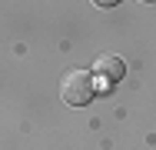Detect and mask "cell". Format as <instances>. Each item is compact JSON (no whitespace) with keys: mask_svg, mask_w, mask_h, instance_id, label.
<instances>
[{"mask_svg":"<svg viewBox=\"0 0 156 150\" xmlns=\"http://www.w3.org/2000/svg\"><path fill=\"white\" fill-rule=\"evenodd\" d=\"M60 97L70 107H87V103L93 100V77H90L87 70H80V67L66 70L63 80H60Z\"/></svg>","mask_w":156,"mask_h":150,"instance_id":"6da1fadb","label":"cell"},{"mask_svg":"<svg viewBox=\"0 0 156 150\" xmlns=\"http://www.w3.org/2000/svg\"><path fill=\"white\" fill-rule=\"evenodd\" d=\"M143 3H153V0H143Z\"/></svg>","mask_w":156,"mask_h":150,"instance_id":"277c9868","label":"cell"},{"mask_svg":"<svg viewBox=\"0 0 156 150\" xmlns=\"http://www.w3.org/2000/svg\"><path fill=\"white\" fill-rule=\"evenodd\" d=\"M120 0H93V7H116Z\"/></svg>","mask_w":156,"mask_h":150,"instance_id":"3957f363","label":"cell"},{"mask_svg":"<svg viewBox=\"0 0 156 150\" xmlns=\"http://www.w3.org/2000/svg\"><path fill=\"white\" fill-rule=\"evenodd\" d=\"M123 73H126V63L116 54H103V57H96V63H93V77L100 87H113V84H120L123 80Z\"/></svg>","mask_w":156,"mask_h":150,"instance_id":"7a4b0ae2","label":"cell"}]
</instances>
